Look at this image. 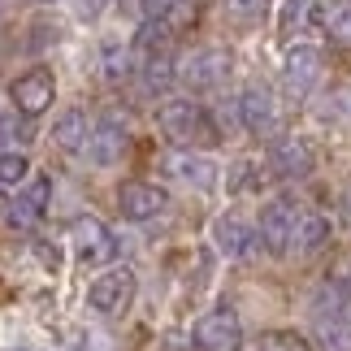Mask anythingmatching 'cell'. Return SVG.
<instances>
[{"label":"cell","instance_id":"14","mask_svg":"<svg viewBox=\"0 0 351 351\" xmlns=\"http://www.w3.org/2000/svg\"><path fill=\"white\" fill-rule=\"evenodd\" d=\"M213 247H217L226 261H252L265 243H261V230H256V226L239 221V217H217L213 221Z\"/></svg>","mask_w":351,"mask_h":351},{"label":"cell","instance_id":"24","mask_svg":"<svg viewBox=\"0 0 351 351\" xmlns=\"http://www.w3.org/2000/svg\"><path fill=\"white\" fill-rule=\"evenodd\" d=\"M221 9H226V18H230V22L252 26V22H261L265 0H221Z\"/></svg>","mask_w":351,"mask_h":351},{"label":"cell","instance_id":"30","mask_svg":"<svg viewBox=\"0 0 351 351\" xmlns=\"http://www.w3.org/2000/svg\"><path fill=\"white\" fill-rule=\"evenodd\" d=\"M9 351H18V347H9Z\"/></svg>","mask_w":351,"mask_h":351},{"label":"cell","instance_id":"5","mask_svg":"<svg viewBox=\"0 0 351 351\" xmlns=\"http://www.w3.org/2000/svg\"><path fill=\"white\" fill-rule=\"evenodd\" d=\"M70 247H74V261L83 269H100V265H113L117 261V239L104 221L96 217H78L74 230H70Z\"/></svg>","mask_w":351,"mask_h":351},{"label":"cell","instance_id":"18","mask_svg":"<svg viewBox=\"0 0 351 351\" xmlns=\"http://www.w3.org/2000/svg\"><path fill=\"white\" fill-rule=\"evenodd\" d=\"M87 134H91V121H87L83 109H65L57 121H52V143H57L61 152H83Z\"/></svg>","mask_w":351,"mask_h":351},{"label":"cell","instance_id":"12","mask_svg":"<svg viewBox=\"0 0 351 351\" xmlns=\"http://www.w3.org/2000/svg\"><path fill=\"white\" fill-rule=\"evenodd\" d=\"M269 169L278 173V178H308V173L317 169V147L304 139V134H282L274 139L269 147Z\"/></svg>","mask_w":351,"mask_h":351},{"label":"cell","instance_id":"27","mask_svg":"<svg viewBox=\"0 0 351 351\" xmlns=\"http://www.w3.org/2000/svg\"><path fill=\"white\" fill-rule=\"evenodd\" d=\"M39 261H44V269H57V247H48V243H39Z\"/></svg>","mask_w":351,"mask_h":351},{"label":"cell","instance_id":"1","mask_svg":"<svg viewBox=\"0 0 351 351\" xmlns=\"http://www.w3.org/2000/svg\"><path fill=\"white\" fill-rule=\"evenodd\" d=\"M156 126H160V134H165L173 147H191V152H199V147L217 143L213 113L204 109V104H195L191 96H178V100L160 104V109H156Z\"/></svg>","mask_w":351,"mask_h":351},{"label":"cell","instance_id":"19","mask_svg":"<svg viewBox=\"0 0 351 351\" xmlns=\"http://www.w3.org/2000/svg\"><path fill=\"white\" fill-rule=\"evenodd\" d=\"M134 65H139L134 44H104L100 48V70H104L109 83H126V78L134 74Z\"/></svg>","mask_w":351,"mask_h":351},{"label":"cell","instance_id":"7","mask_svg":"<svg viewBox=\"0 0 351 351\" xmlns=\"http://www.w3.org/2000/svg\"><path fill=\"white\" fill-rule=\"evenodd\" d=\"M48 195H52V178H31L18 186V195L5 204V226L13 234H31L48 213Z\"/></svg>","mask_w":351,"mask_h":351},{"label":"cell","instance_id":"8","mask_svg":"<svg viewBox=\"0 0 351 351\" xmlns=\"http://www.w3.org/2000/svg\"><path fill=\"white\" fill-rule=\"evenodd\" d=\"M300 204L287 195L269 199V204L261 208V221H256V230H261V243L274 256H291V234H295V221H300Z\"/></svg>","mask_w":351,"mask_h":351},{"label":"cell","instance_id":"4","mask_svg":"<svg viewBox=\"0 0 351 351\" xmlns=\"http://www.w3.org/2000/svg\"><path fill=\"white\" fill-rule=\"evenodd\" d=\"M52 96H57V74L48 65H31L9 83V100L22 117H39L52 109Z\"/></svg>","mask_w":351,"mask_h":351},{"label":"cell","instance_id":"3","mask_svg":"<svg viewBox=\"0 0 351 351\" xmlns=\"http://www.w3.org/2000/svg\"><path fill=\"white\" fill-rule=\"evenodd\" d=\"M230 78V52L221 44H204L178 57V83L186 91H217Z\"/></svg>","mask_w":351,"mask_h":351},{"label":"cell","instance_id":"11","mask_svg":"<svg viewBox=\"0 0 351 351\" xmlns=\"http://www.w3.org/2000/svg\"><path fill=\"white\" fill-rule=\"evenodd\" d=\"M126 147H130V130H126V117H117V113H109V117H100L96 126H91V134H87V160L96 169H109V165H117L121 156H126Z\"/></svg>","mask_w":351,"mask_h":351},{"label":"cell","instance_id":"2","mask_svg":"<svg viewBox=\"0 0 351 351\" xmlns=\"http://www.w3.org/2000/svg\"><path fill=\"white\" fill-rule=\"evenodd\" d=\"M134 295H139V278H134L126 265H113V269H104L100 278H91L87 308L100 313V317H126L130 304H134Z\"/></svg>","mask_w":351,"mask_h":351},{"label":"cell","instance_id":"28","mask_svg":"<svg viewBox=\"0 0 351 351\" xmlns=\"http://www.w3.org/2000/svg\"><path fill=\"white\" fill-rule=\"evenodd\" d=\"M9 139H13V126H9V117H0V152L9 147Z\"/></svg>","mask_w":351,"mask_h":351},{"label":"cell","instance_id":"29","mask_svg":"<svg viewBox=\"0 0 351 351\" xmlns=\"http://www.w3.org/2000/svg\"><path fill=\"white\" fill-rule=\"evenodd\" d=\"M0 217H5V208H0Z\"/></svg>","mask_w":351,"mask_h":351},{"label":"cell","instance_id":"15","mask_svg":"<svg viewBox=\"0 0 351 351\" xmlns=\"http://www.w3.org/2000/svg\"><path fill=\"white\" fill-rule=\"evenodd\" d=\"M165 191L156 182H143V178H130L117 186V213L126 221H152L156 213H165Z\"/></svg>","mask_w":351,"mask_h":351},{"label":"cell","instance_id":"9","mask_svg":"<svg viewBox=\"0 0 351 351\" xmlns=\"http://www.w3.org/2000/svg\"><path fill=\"white\" fill-rule=\"evenodd\" d=\"M191 343L199 347V351H234L239 343H243V321H239V313L234 308H213V313H204L191 326Z\"/></svg>","mask_w":351,"mask_h":351},{"label":"cell","instance_id":"17","mask_svg":"<svg viewBox=\"0 0 351 351\" xmlns=\"http://www.w3.org/2000/svg\"><path fill=\"white\" fill-rule=\"evenodd\" d=\"M143 18L169 26L173 35L195 22V0H143Z\"/></svg>","mask_w":351,"mask_h":351},{"label":"cell","instance_id":"10","mask_svg":"<svg viewBox=\"0 0 351 351\" xmlns=\"http://www.w3.org/2000/svg\"><path fill=\"white\" fill-rule=\"evenodd\" d=\"M239 121L247 126L252 134H261V139H269V134H278L282 126V113H278V96L269 91L265 83H252L239 91V104H234Z\"/></svg>","mask_w":351,"mask_h":351},{"label":"cell","instance_id":"13","mask_svg":"<svg viewBox=\"0 0 351 351\" xmlns=\"http://www.w3.org/2000/svg\"><path fill=\"white\" fill-rule=\"evenodd\" d=\"M160 165H165V173H169L173 182L191 186V191H213V186H217V160H208L204 152L178 147V152H169Z\"/></svg>","mask_w":351,"mask_h":351},{"label":"cell","instance_id":"21","mask_svg":"<svg viewBox=\"0 0 351 351\" xmlns=\"http://www.w3.org/2000/svg\"><path fill=\"white\" fill-rule=\"evenodd\" d=\"M22 182H31V156L5 147L0 152V186H22Z\"/></svg>","mask_w":351,"mask_h":351},{"label":"cell","instance_id":"20","mask_svg":"<svg viewBox=\"0 0 351 351\" xmlns=\"http://www.w3.org/2000/svg\"><path fill=\"white\" fill-rule=\"evenodd\" d=\"M321 22H326V31H330L334 44L351 48V0H334V5L321 13Z\"/></svg>","mask_w":351,"mask_h":351},{"label":"cell","instance_id":"26","mask_svg":"<svg viewBox=\"0 0 351 351\" xmlns=\"http://www.w3.org/2000/svg\"><path fill=\"white\" fill-rule=\"evenodd\" d=\"M104 9H109V0H74V13H78L83 22H96Z\"/></svg>","mask_w":351,"mask_h":351},{"label":"cell","instance_id":"6","mask_svg":"<svg viewBox=\"0 0 351 351\" xmlns=\"http://www.w3.org/2000/svg\"><path fill=\"white\" fill-rule=\"evenodd\" d=\"M321 74H326V61H321L317 44H291L287 48V57H282V87H287L295 100L313 96Z\"/></svg>","mask_w":351,"mask_h":351},{"label":"cell","instance_id":"16","mask_svg":"<svg viewBox=\"0 0 351 351\" xmlns=\"http://www.w3.org/2000/svg\"><path fill=\"white\" fill-rule=\"evenodd\" d=\"M330 234H334V221L326 213H300L295 234H291V256H317L330 243Z\"/></svg>","mask_w":351,"mask_h":351},{"label":"cell","instance_id":"25","mask_svg":"<svg viewBox=\"0 0 351 351\" xmlns=\"http://www.w3.org/2000/svg\"><path fill=\"white\" fill-rule=\"evenodd\" d=\"M256 182H261V165H256V160H239L230 169V191H247Z\"/></svg>","mask_w":351,"mask_h":351},{"label":"cell","instance_id":"22","mask_svg":"<svg viewBox=\"0 0 351 351\" xmlns=\"http://www.w3.org/2000/svg\"><path fill=\"white\" fill-rule=\"evenodd\" d=\"M326 291H334L339 300H351V252H339L326 265Z\"/></svg>","mask_w":351,"mask_h":351},{"label":"cell","instance_id":"23","mask_svg":"<svg viewBox=\"0 0 351 351\" xmlns=\"http://www.w3.org/2000/svg\"><path fill=\"white\" fill-rule=\"evenodd\" d=\"M261 351H313V343L300 330H274L261 339Z\"/></svg>","mask_w":351,"mask_h":351}]
</instances>
